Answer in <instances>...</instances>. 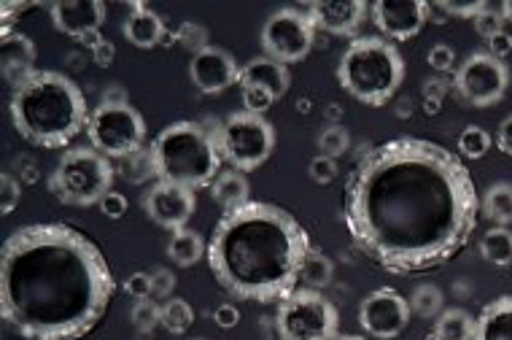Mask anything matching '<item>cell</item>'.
<instances>
[{"instance_id": "6da1fadb", "label": "cell", "mask_w": 512, "mask_h": 340, "mask_svg": "<svg viewBox=\"0 0 512 340\" xmlns=\"http://www.w3.org/2000/svg\"><path fill=\"white\" fill-rule=\"evenodd\" d=\"M343 219L367 260L415 276L448 265L467 246L480 197L459 154L424 138H394L356 162Z\"/></svg>"}, {"instance_id": "7a4b0ae2", "label": "cell", "mask_w": 512, "mask_h": 340, "mask_svg": "<svg viewBox=\"0 0 512 340\" xmlns=\"http://www.w3.org/2000/svg\"><path fill=\"white\" fill-rule=\"evenodd\" d=\"M114 273L68 224H27L0 251V314L25 340H81L106 316Z\"/></svg>"}, {"instance_id": "3957f363", "label": "cell", "mask_w": 512, "mask_h": 340, "mask_svg": "<svg viewBox=\"0 0 512 340\" xmlns=\"http://www.w3.org/2000/svg\"><path fill=\"white\" fill-rule=\"evenodd\" d=\"M310 249L305 227L289 211L251 200L243 208L224 211L205 260L232 297L275 303L297 289Z\"/></svg>"}, {"instance_id": "277c9868", "label": "cell", "mask_w": 512, "mask_h": 340, "mask_svg": "<svg viewBox=\"0 0 512 340\" xmlns=\"http://www.w3.org/2000/svg\"><path fill=\"white\" fill-rule=\"evenodd\" d=\"M11 125L27 144L41 149H62L87 130L89 114L84 92L57 71H36L9 100Z\"/></svg>"}, {"instance_id": "5b68a950", "label": "cell", "mask_w": 512, "mask_h": 340, "mask_svg": "<svg viewBox=\"0 0 512 340\" xmlns=\"http://www.w3.org/2000/svg\"><path fill=\"white\" fill-rule=\"evenodd\" d=\"M151 160L159 181L186 189L211 187L224 160L219 130H208L200 122H173L154 138Z\"/></svg>"}, {"instance_id": "8992f818", "label": "cell", "mask_w": 512, "mask_h": 340, "mask_svg": "<svg viewBox=\"0 0 512 340\" xmlns=\"http://www.w3.org/2000/svg\"><path fill=\"white\" fill-rule=\"evenodd\" d=\"M405 73V57L397 46L378 36L351 41L337 65L340 87L364 106H386L402 87Z\"/></svg>"}, {"instance_id": "52a82bcc", "label": "cell", "mask_w": 512, "mask_h": 340, "mask_svg": "<svg viewBox=\"0 0 512 340\" xmlns=\"http://www.w3.org/2000/svg\"><path fill=\"white\" fill-rule=\"evenodd\" d=\"M114 187V165L106 154L92 146H81L65 152L54 168L49 189L65 206L89 208L100 206V200Z\"/></svg>"}, {"instance_id": "ba28073f", "label": "cell", "mask_w": 512, "mask_h": 340, "mask_svg": "<svg viewBox=\"0 0 512 340\" xmlns=\"http://www.w3.org/2000/svg\"><path fill=\"white\" fill-rule=\"evenodd\" d=\"M275 330L281 340H335L340 314L316 289H294L278 305Z\"/></svg>"}, {"instance_id": "9c48e42d", "label": "cell", "mask_w": 512, "mask_h": 340, "mask_svg": "<svg viewBox=\"0 0 512 340\" xmlns=\"http://www.w3.org/2000/svg\"><path fill=\"white\" fill-rule=\"evenodd\" d=\"M221 157L240 173L262 168L275 152V127L259 114L238 111L219 127Z\"/></svg>"}, {"instance_id": "30bf717a", "label": "cell", "mask_w": 512, "mask_h": 340, "mask_svg": "<svg viewBox=\"0 0 512 340\" xmlns=\"http://www.w3.org/2000/svg\"><path fill=\"white\" fill-rule=\"evenodd\" d=\"M87 135L92 149L108 160H124L141 152L146 141V122L130 103H100L89 117Z\"/></svg>"}, {"instance_id": "8fae6325", "label": "cell", "mask_w": 512, "mask_h": 340, "mask_svg": "<svg viewBox=\"0 0 512 340\" xmlns=\"http://www.w3.org/2000/svg\"><path fill=\"white\" fill-rule=\"evenodd\" d=\"M316 27L308 14L297 9H281L267 17L262 25V49L265 57L278 60L283 65L300 63L313 49Z\"/></svg>"}, {"instance_id": "7c38bea8", "label": "cell", "mask_w": 512, "mask_h": 340, "mask_svg": "<svg viewBox=\"0 0 512 340\" xmlns=\"http://www.w3.org/2000/svg\"><path fill=\"white\" fill-rule=\"evenodd\" d=\"M510 87V68L494 54L475 52L456 71V92L464 103L475 108L496 106Z\"/></svg>"}, {"instance_id": "4fadbf2b", "label": "cell", "mask_w": 512, "mask_h": 340, "mask_svg": "<svg viewBox=\"0 0 512 340\" xmlns=\"http://www.w3.org/2000/svg\"><path fill=\"white\" fill-rule=\"evenodd\" d=\"M410 316H413V311H410V303L405 300V295H399L397 289L391 287L375 289L359 305L362 330L380 340L399 338L407 330Z\"/></svg>"}, {"instance_id": "5bb4252c", "label": "cell", "mask_w": 512, "mask_h": 340, "mask_svg": "<svg viewBox=\"0 0 512 340\" xmlns=\"http://www.w3.org/2000/svg\"><path fill=\"white\" fill-rule=\"evenodd\" d=\"M141 203L151 222L176 233V230L186 227V222L195 214L197 197L195 189L178 187V184H168V181H157V184L143 195Z\"/></svg>"}, {"instance_id": "9a60e30c", "label": "cell", "mask_w": 512, "mask_h": 340, "mask_svg": "<svg viewBox=\"0 0 512 340\" xmlns=\"http://www.w3.org/2000/svg\"><path fill=\"white\" fill-rule=\"evenodd\" d=\"M370 14L383 38L410 41L424 30L426 19H429V6L424 0H378V3H372Z\"/></svg>"}, {"instance_id": "2e32d148", "label": "cell", "mask_w": 512, "mask_h": 340, "mask_svg": "<svg viewBox=\"0 0 512 340\" xmlns=\"http://www.w3.org/2000/svg\"><path fill=\"white\" fill-rule=\"evenodd\" d=\"M189 79L203 95H219V92L230 90L232 84H240V65L227 49L211 44L192 57Z\"/></svg>"}, {"instance_id": "e0dca14e", "label": "cell", "mask_w": 512, "mask_h": 340, "mask_svg": "<svg viewBox=\"0 0 512 340\" xmlns=\"http://www.w3.org/2000/svg\"><path fill=\"white\" fill-rule=\"evenodd\" d=\"M364 0H318L310 3L308 17L313 27L332 33V36H354L367 17Z\"/></svg>"}, {"instance_id": "ac0fdd59", "label": "cell", "mask_w": 512, "mask_h": 340, "mask_svg": "<svg viewBox=\"0 0 512 340\" xmlns=\"http://www.w3.org/2000/svg\"><path fill=\"white\" fill-rule=\"evenodd\" d=\"M49 14L62 36L81 41L89 33H100V25L106 19V6L100 0H60L49 9Z\"/></svg>"}, {"instance_id": "d6986e66", "label": "cell", "mask_w": 512, "mask_h": 340, "mask_svg": "<svg viewBox=\"0 0 512 340\" xmlns=\"http://www.w3.org/2000/svg\"><path fill=\"white\" fill-rule=\"evenodd\" d=\"M0 63H3V76L9 84L19 87L22 81L36 73V46L27 36L3 27L0 38Z\"/></svg>"}, {"instance_id": "ffe728a7", "label": "cell", "mask_w": 512, "mask_h": 340, "mask_svg": "<svg viewBox=\"0 0 512 340\" xmlns=\"http://www.w3.org/2000/svg\"><path fill=\"white\" fill-rule=\"evenodd\" d=\"M289 84H292L289 68L270 57H254L240 68V87H262L275 100H281L289 92Z\"/></svg>"}, {"instance_id": "44dd1931", "label": "cell", "mask_w": 512, "mask_h": 340, "mask_svg": "<svg viewBox=\"0 0 512 340\" xmlns=\"http://www.w3.org/2000/svg\"><path fill=\"white\" fill-rule=\"evenodd\" d=\"M124 38L138 49H151V46L168 41L170 33L165 30V22L159 14H154L146 6H133V14L124 19Z\"/></svg>"}, {"instance_id": "7402d4cb", "label": "cell", "mask_w": 512, "mask_h": 340, "mask_svg": "<svg viewBox=\"0 0 512 340\" xmlns=\"http://www.w3.org/2000/svg\"><path fill=\"white\" fill-rule=\"evenodd\" d=\"M475 340H512V295L496 297L480 311Z\"/></svg>"}, {"instance_id": "603a6c76", "label": "cell", "mask_w": 512, "mask_h": 340, "mask_svg": "<svg viewBox=\"0 0 512 340\" xmlns=\"http://www.w3.org/2000/svg\"><path fill=\"white\" fill-rule=\"evenodd\" d=\"M211 192H213V200L219 203L224 211H235V208H243L251 195V189H248V179L240 173V170H224L219 173V179L211 184Z\"/></svg>"}, {"instance_id": "cb8c5ba5", "label": "cell", "mask_w": 512, "mask_h": 340, "mask_svg": "<svg viewBox=\"0 0 512 340\" xmlns=\"http://www.w3.org/2000/svg\"><path fill=\"white\" fill-rule=\"evenodd\" d=\"M205 251H208V246H205L203 235L189 230V227H181V230L170 235L168 257L176 262L178 268H192V265H197L205 257Z\"/></svg>"}, {"instance_id": "d4e9b609", "label": "cell", "mask_w": 512, "mask_h": 340, "mask_svg": "<svg viewBox=\"0 0 512 340\" xmlns=\"http://www.w3.org/2000/svg\"><path fill=\"white\" fill-rule=\"evenodd\" d=\"M475 316H469L464 308H445L434 322V338L437 340H475Z\"/></svg>"}, {"instance_id": "484cf974", "label": "cell", "mask_w": 512, "mask_h": 340, "mask_svg": "<svg viewBox=\"0 0 512 340\" xmlns=\"http://www.w3.org/2000/svg\"><path fill=\"white\" fill-rule=\"evenodd\" d=\"M480 254L483 260L496 268H510L512 265V230L510 227H491L480 238Z\"/></svg>"}, {"instance_id": "4316f807", "label": "cell", "mask_w": 512, "mask_h": 340, "mask_svg": "<svg viewBox=\"0 0 512 340\" xmlns=\"http://www.w3.org/2000/svg\"><path fill=\"white\" fill-rule=\"evenodd\" d=\"M480 211L496 224V227H507L512 224V184L499 181L480 200Z\"/></svg>"}, {"instance_id": "83f0119b", "label": "cell", "mask_w": 512, "mask_h": 340, "mask_svg": "<svg viewBox=\"0 0 512 340\" xmlns=\"http://www.w3.org/2000/svg\"><path fill=\"white\" fill-rule=\"evenodd\" d=\"M332 273H335V265H332V260H329L327 254H321L318 249H310L308 260L302 265L300 281L305 284V289H316V292H321V289L332 281Z\"/></svg>"}, {"instance_id": "f1b7e54d", "label": "cell", "mask_w": 512, "mask_h": 340, "mask_svg": "<svg viewBox=\"0 0 512 340\" xmlns=\"http://www.w3.org/2000/svg\"><path fill=\"white\" fill-rule=\"evenodd\" d=\"M195 324V308L181 300V297H170L162 305V327L173 335H184L189 327Z\"/></svg>"}, {"instance_id": "f546056e", "label": "cell", "mask_w": 512, "mask_h": 340, "mask_svg": "<svg viewBox=\"0 0 512 340\" xmlns=\"http://www.w3.org/2000/svg\"><path fill=\"white\" fill-rule=\"evenodd\" d=\"M407 303H410V311H413L415 316H421V319H437V316L445 311V308H442L445 297H442L440 287H434V284H421V287H415Z\"/></svg>"}, {"instance_id": "4dcf8cb0", "label": "cell", "mask_w": 512, "mask_h": 340, "mask_svg": "<svg viewBox=\"0 0 512 340\" xmlns=\"http://www.w3.org/2000/svg\"><path fill=\"white\" fill-rule=\"evenodd\" d=\"M491 135L483 130V127L469 125L461 130L459 135V152L467 157V160H483L488 152H491Z\"/></svg>"}, {"instance_id": "1f68e13d", "label": "cell", "mask_w": 512, "mask_h": 340, "mask_svg": "<svg viewBox=\"0 0 512 340\" xmlns=\"http://www.w3.org/2000/svg\"><path fill=\"white\" fill-rule=\"evenodd\" d=\"M348 146H351V135L345 130L343 125H329L327 130H321L318 135V154H324V157H343L348 152Z\"/></svg>"}, {"instance_id": "d6a6232c", "label": "cell", "mask_w": 512, "mask_h": 340, "mask_svg": "<svg viewBox=\"0 0 512 340\" xmlns=\"http://www.w3.org/2000/svg\"><path fill=\"white\" fill-rule=\"evenodd\" d=\"M122 173L127 176L130 181H146L151 179V176H157V170H154V160H151V149L149 152H135L130 154V157H124V168Z\"/></svg>"}, {"instance_id": "836d02e7", "label": "cell", "mask_w": 512, "mask_h": 340, "mask_svg": "<svg viewBox=\"0 0 512 340\" xmlns=\"http://www.w3.org/2000/svg\"><path fill=\"white\" fill-rule=\"evenodd\" d=\"M133 324L138 332H151L157 324H162V305L154 303V297L138 300L133 305Z\"/></svg>"}, {"instance_id": "e575fe53", "label": "cell", "mask_w": 512, "mask_h": 340, "mask_svg": "<svg viewBox=\"0 0 512 340\" xmlns=\"http://www.w3.org/2000/svg\"><path fill=\"white\" fill-rule=\"evenodd\" d=\"M178 44L189 49L192 54H200L203 49L211 46V38H208V30L203 25H197V22H184V25L178 27Z\"/></svg>"}, {"instance_id": "d590c367", "label": "cell", "mask_w": 512, "mask_h": 340, "mask_svg": "<svg viewBox=\"0 0 512 340\" xmlns=\"http://www.w3.org/2000/svg\"><path fill=\"white\" fill-rule=\"evenodd\" d=\"M240 90H243V111H248V114L265 117V111L273 108L275 98L262 87H240Z\"/></svg>"}, {"instance_id": "8d00e7d4", "label": "cell", "mask_w": 512, "mask_h": 340, "mask_svg": "<svg viewBox=\"0 0 512 340\" xmlns=\"http://www.w3.org/2000/svg\"><path fill=\"white\" fill-rule=\"evenodd\" d=\"M472 25H475L477 36L480 38H494L496 33H502L504 30V17L502 11L491 9V6H486V9L480 11L475 19H472Z\"/></svg>"}, {"instance_id": "74e56055", "label": "cell", "mask_w": 512, "mask_h": 340, "mask_svg": "<svg viewBox=\"0 0 512 340\" xmlns=\"http://www.w3.org/2000/svg\"><path fill=\"white\" fill-rule=\"evenodd\" d=\"M308 173H310V179L316 181V184H332V181L337 179V160L318 154V157L310 160Z\"/></svg>"}, {"instance_id": "f35d334b", "label": "cell", "mask_w": 512, "mask_h": 340, "mask_svg": "<svg viewBox=\"0 0 512 340\" xmlns=\"http://www.w3.org/2000/svg\"><path fill=\"white\" fill-rule=\"evenodd\" d=\"M173 289H176V276H173L168 268L151 270V297H157V300H170Z\"/></svg>"}, {"instance_id": "ab89813d", "label": "cell", "mask_w": 512, "mask_h": 340, "mask_svg": "<svg viewBox=\"0 0 512 340\" xmlns=\"http://www.w3.org/2000/svg\"><path fill=\"white\" fill-rule=\"evenodd\" d=\"M0 184H3V197H0V211H3V216H9L14 208L19 206V200H22V187H19V181L11 176V173H3V179H0Z\"/></svg>"}, {"instance_id": "60d3db41", "label": "cell", "mask_w": 512, "mask_h": 340, "mask_svg": "<svg viewBox=\"0 0 512 340\" xmlns=\"http://www.w3.org/2000/svg\"><path fill=\"white\" fill-rule=\"evenodd\" d=\"M488 3L483 0H467V3H453V0H442L440 9L451 17H464V19H475L480 11L486 9Z\"/></svg>"}, {"instance_id": "b9f144b4", "label": "cell", "mask_w": 512, "mask_h": 340, "mask_svg": "<svg viewBox=\"0 0 512 340\" xmlns=\"http://www.w3.org/2000/svg\"><path fill=\"white\" fill-rule=\"evenodd\" d=\"M429 65H432L434 71H453V65H456V52H453L451 46L448 44H434L432 49H429Z\"/></svg>"}, {"instance_id": "7bdbcfd3", "label": "cell", "mask_w": 512, "mask_h": 340, "mask_svg": "<svg viewBox=\"0 0 512 340\" xmlns=\"http://www.w3.org/2000/svg\"><path fill=\"white\" fill-rule=\"evenodd\" d=\"M124 292L135 300H149L151 297V273H133V276L124 281Z\"/></svg>"}, {"instance_id": "ee69618b", "label": "cell", "mask_w": 512, "mask_h": 340, "mask_svg": "<svg viewBox=\"0 0 512 340\" xmlns=\"http://www.w3.org/2000/svg\"><path fill=\"white\" fill-rule=\"evenodd\" d=\"M100 211H103V216H108V219H122L124 214H127V197L122 195V192H108L103 200H100Z\"/></svg>"}, {"instance_id": "f6af8a7d", "label": "cell", "mask_w": 512, "mask_h": 340, "mask_svg": "<svg viewBox=\"0 0 512 340\" xmlns=\"http://www.w3.org/2000/svg\"><path fill=\"white\" fill-rule=\"evenodd\" d=\"M213 322L219 324L221 330H232V327H238L240 311L232 303H221L219 308L213 311Z\"/></svg>"}, {"instance_id": "bcb514c9", "label": "cell", "mask_w": 512, "mask_h": 340, "mask_svg": "<svg viewBox=\"0 0 512 340\" xmlns=\"http://www.w3.org/2000/svg\"><path fill=\"white\" fill-rule=\"evenodd\" d=\"M488 54H494L496 60H504L507 54H512V36L510 33H496L494 38H488Z\"/></svg>"}, {"instance_id": "7dc6e473", "label": "cell", "mask_w": 512, "mask_h": 340, "mask_svg": "<svg viewBox=\"0 0 512 340\" xmlns=\"http://www.w3.org/2000/svg\"><path fill=\"white\" fill-rule=\"evenodd\" d=\"M496 146H499L507 157H512V114L504 119L502 125H499V130H496Z\"/></svg>"}, {"instance_id": "c3c4849f", "label": "cell", "mask_w": 512, "mask_h": 340, "mask_svg": "<svg viewBox=\"0 0 512 340\" xmlns=\"http://www.w3.org/2000/svg\"><path fill=\"white\" fill-rule=\"evenodd\" d=\"M92 57H95V63L100 65V68H108V65L114 63L116 57V46L108 41V38H103V44H98L95 49H92Z\"/></svg>"}, {"instance_id": "681fc988", "label": "cell", "mask_w": 512, "mask_h": 340, "mask_svg": "<svg viewBox=\"0 0 512 340\" xmlns=\"http://www.w3.org/2000/svg\"><path fill=\"white\" fill-rule=\"evenodd\" d=\"M502 17H504V22H512V0H504L502 3Z\"/></svg>"}, {"instance_id": "f907efd6", "label": "cell", "mask_w": 512, "mask_h": 340, "mask_svg": "<svg viewBox=\"0 0 512 340\" xmlns=\"http://www.w3.org/2000/svg\"><path fill=\"white\" fill-rule=\"evenodd\" d=\"M335 340H367V338H362V335H337Z\"/></svg>"}, {"instance_id": "816d5d0a", "label": "cell", "mask_w": 512, "mask_h": 340, "mask_svg": "<svg viewBox=\"0 0 512 340\" xmlns=\"http://www.w3.org/2000/svg\"><path fill=\"white\" fill-rule=\"evenodd\" d=\"M197 340H203V338H197Z\"/></svg>"}]
</instances>
